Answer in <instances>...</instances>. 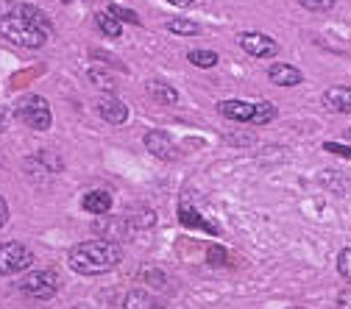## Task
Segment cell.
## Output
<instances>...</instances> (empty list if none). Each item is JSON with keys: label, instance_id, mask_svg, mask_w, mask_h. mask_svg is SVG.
I'll return each mask as SVG.
<instances>
[{"label": "cell", "instance_id": "36", "mask_svg": "<svg viewBox=\"0 0 351 309\" xmlns=\"http://www.w3.org/2000/svg\"><path fill=\"white\" fill-rule=\"evenodd\" d=\"M62 3H73V0H62Z\"/></svg>", "mask_w": 351, "mask_h": 309}, {"label": "cell", "instance_id": "7", "mask_svg": "<svg viewBox=\"0 0 351 309\" xmlns=\"http://www.w3.org/2000/svg\"><path fill=\"white\" fill-rule=\"evenodd\" d=\"M145 148H148V153L151 156H156V159H165V162H176L182 156V151L176 148V143L165 134V131H148L145 134Z\"/></svg>", "mask_w": 351, "mask_h": 309}, {"label": "cell", "instance_id": "31", "mask_svg": "<svg viewBox=\"0 0 351 309\" xmlns=\"http://www.w3.org/2000/svg\"><path fill=\"white\" fill-rule=\"evenodd\" d=\"M337 309H351V290H343L337 295Z\"/></svg>", "mask_w": 351, "mask_h": 309}, {"label": "cell", "instance_id": "1", "mask_svg": "<svg viewBox=\"0 0 351 309\" xmlns=\"http://www.w3.org/2000/svg\"><path fill=\"white\" fill-rule=\"evenodd\" d=\"M123 262V251H120V243H112V240H84V243H75L70 251H67V264L81 273V276H101V273H109L114 271L117 264Z\"/></svg>", "mask_w": 351, "mask_h": 309}, {"label": "cell", "instance_id": "10", "mask_svg": "<svg viewBox=\"0 0 351 309\" xmlns=\"http://www.w3.org/2000/svg\"><path fill=\"white\" fill-rule=\"evenodd\" d=\"M95 109H98V114H101L106 123H112V125H120V123H125V120H128V106H125L123 101H117L114 95L101 98Z\"/></svg>", "mask_w": 351, "mask_h": 309}, {"label": "cell", "instance_id": "19", "mask_svg": "<svg viewBox=\"0 0 351 309\" xmlns=\"http://www.w3.org/2000/svg\"><path fill=\"white\" fill-rule=\"evenodd\" d=\"M95 25H98V31H101L104 36H109V39H117V36L123 34V23L114 20L109 12H98V14H95Z\"/></svg>", "mask_w": 351, "mask_h": 309}, {"label": "cell", "instance_id": "15", "mask_svg": "<svg viewBox=\"0 0 351 309\" xmlns=\"http://www.w3.org/2000/svg\"><path fill=\"white\" fill-rule=\"evenodd\" d=\"M123 309H162V304L148 290H128L123 298Z\"/></svg>", "mask_w": 351, "mask_h": 309}, {"label": "cell", "instance_id": "12", "mask_svg": "<svg viewBox=\"0 0 351 309\" xmlns=\"http://www.w3.org/2000/svg\"><path fill=\"white\" fill-rule=\"evenodd\" d=\"M131 232H134V229H131L128 220H98V223H95V234L101 240H112V243H120Z\"/></svg>", "mask_w": 351, "mask_h": 309}, {"label": "cell", "instance_id": "29", "mask_svg": "<svg viewBox=\"0 0 351 309\" xmlns=\"http://www.w3.org/2000/svg\"><path fill=\"white\" fill-rule=\"evenodd\" d=\"M324 151L337 153V156H343V159H351V148H346V145H340V143H324Z\"/></svg>", "mask_w": 351, "mask_h": 309}, {"label": "cell", "instance_id": "5", "mask_svg": "<svg viewBox=\"0 0 351 309\" xmlns=\"http://www.w3.org/2000/svg\"><path fill=\"white\" fill-rule=\"evenodd\" d=\"M34 264V254L28 245L12 240V243H0V276H14L23 273Z\"/></svg>", "mask_w": 351, "mask_h": 309}, {"label": "cell", "instance_id": "32", "mask_svg": "<svg viewBox=\"0 0 351 309\" xmlns=\"http://www.w3.org/2000/svg\"><path fill=\"white\" fill-rule=\"evenodd\" d=\"M6 125H9V109L0 106V134H3V131H6Z\"/></svg>", "mask_w": 351, "mask_h": 309}, {"label": "cell", "instance_id": "20", "mask_svg": "<svg viewBox=\"0 0 351 309\" xmlns=\"http://www.w3.org/2000/svg\"><path fill=\"white\" fill-rule=\"evenodd\" d=\"M86 78H90L98 90H104V92H109V95H114V90H117V81L112 78V73H106V70H101V67H90L86 70Z\"/></svg>", "mask_w": 351, "mask_h": 309}, {"label": "cell", "instance_id": "6", "mask_svg": "<svg viewBox=\"0 0 351 309\" xmlns=\"http://www.w3.org/2000/svg\"><path fill=\"white\" fill-rule=\"evenodd\" d=\"M237 45H240L245 53L256 56V59H274V56L279 53V42H276L274 36H268V34H259V31H245V34H240V36H237Z\"/></svg>", "mask_w": 351, "mask_h": 309}, {"label": "cell", "instance_id": "22", "mask_svg": "<svg viewBox=\"0 0 351 309\" xmlns=\"http://www.w3.org/2000/svg\"><path fill=\"white\" fill-rule=\"evenodd\" d=\"M187 59H190V64H195L201 70H209V67L217 64V53L215 51H190Z\"/></svg>", "mask_w": 351, "mask_h": 309}, {"label": "cell", "instance_id": "21", "mask_svg": "<svg viewBox=\"0 0 351 309\" xmlns=\"http://www.w3.org/2000/svg\"><path fill=\"white\" fill-rule=\"evenodd\" d=\"M274 117H276V106H274L271 101L254 103V117H251V123H254V125H268Z\"/></svg>", "mask_w": 351, "mask_h": 309}, {"label": "cell", "instance_id": "11", "mask_svg": "<svg viewBox=\"0 0 351 309\" xmlns=\"http://www.w3.org/2000/svg\"><path fill=\"white\" fill-rule=\"evenodd\" d=\"M268 81L276 84V86H298V84L304 81V75H301L298 67L279 62V64H271V67H268Z\"/></svg>", "mask_w": 351, "mask_h": 309}, {"label": "cell", "instance_id": "8", "mask_svg": "<svg viewBox=\"0 0 351 309\" xmlns=\"http://www.w3.org/2000/svg\"><path fill=\"white\" fill-rule=\"evenodd\" d=\"M179 223L187 226V229H201V232H209V234H221V229H217L215 223H209V220L190 201H182L179 203Z\"/></svg>", "mask_w": 351, "mask_h": 309}, {"label": "cell", "instance_id": "3", "mask_svg": "<svg viewBox=\"0 0 351 309\" xmlns=\"http://www.w3.org/2000/svg\"><path fill=\"white\" fill-rule=\"evenodd\" d=\"M14 114L20 123H25L28 128L34 131H48L53 125V112H51V103L42 98V95H20L17 103H14Z\"/></svg>", "mask_w": 351, "mask_h": 309}, {"label": "cell", "instance_id": "26", "mask_svg": "<svg viewBox=\"0 0 351 309\" xmlns=\"http://www.w3.org/2000/svg\"><path fill=\"white\" fill-rule=\"evenodd\" d=\"M140 279H143V282H148V284H154V287H165V284H167L165 273H162L159 268H151V264H148V268H143Z\"/></svg>", "mask_w": 351, "mask_h": 309}, {"label": "cell", "instance_id": "14", "mask_svg": "<svg viewBox=\"0 0 351 309\" xmlns=\"http://www.w3.org/2000/svg\"><path fill=\"white\" fill-rule=\"evenodd\" d=\"M12 14H17V17H23L25 23H31L34 28H39V31H51L53 25H51V17L42 12V9H36V6H28V3H20V6H14L12 9Z\"/></svg>", "mask_w": 351, "mask_h": 309}, {"label": "cell", "instance_id": "4", "mask_svg": "<svg viewBox=\"0 0 351 309\" xmlns=\"http://www.w3.org/2000/svg\"><path fill=\"white\" fill-rule=\"evenodd\" d=\"M59 287H62V279L56 271H28L17 284V290L34 301H51L59 293Z\"/></svg>", "mask_w": 351, "mask_h": 309}, {"label": "cell", "instance_id": "16", "mask_svg": "<svg viewBox=\"0 0 351 309\" xmlns=\"http://www.w3.org/2000/svg\"><path fill=\"white\" fill-rule=\"evenodd\" d=\"M321 184L326 190H332L335 195H348L351 193V179L340 170H324L321 173Z\"/></svg>", "mask_w": 351, "mask_h": 309}, {"label": "cell", "instance_id": "9", "mask_svg": "<svg viewBox=\"0 0 351 309\" xmlns=\"http://www.w3.org/2000/svg\"><path fill=\"white\" fill-rule=\"evenodd\" d=\"M324 106L337 114H351V86H329L324 92Z\"/></svg>", "mask_w": 351, "mask_h": 309}, {"label": "cell", "instance_id": "23", "mask_svg": "<svg viewBox=\"0 0 351 309\" xmlns=\"http://www.w3.org/2000/svg\"><path fill=\"white\" fill-rule=\"evenodd\" d=\"M167 31L182 34V36H195V34H201V25L193 23V20H170L167 23Z\"/></svg>", "mask_w": 351, "mask_h": 309}, {"label": "cell", "instance_id": "28", "mask_svg": "<svg viewBox=\"0 0 351 309\" xmlns=\"http://www.w3.org/2000/svg\"><path fill=\"white\" fill-rule=\"evenodd\" d=\"M301 6L306 12H332L335 9V0H301Z\"/></svg>", "mask_w": 351, "mask_h": 309}, {"label": "cell", "instance_id": "24", "mask_svg": "<svg viewBox=\"0 0 351 309\" xmlns=\"http://www.w3.org/2000/svg\"><path fill=\"white\" fill-rule=\"evenodd\" d=\"M109 14L114 17V20H120V23H134V25H140V14L137 12H131V9H123V6H109Z\"/></svg>", "mask_w": 351, "mask_h": 309}, {"label": "cell", "instance_id": "25", "mask_svg": "<svg viewBox=\"0 0 351 309\" xmlns=\"http://www.w3.org/2000/svg\"><path fill=\"white\" fill-rule=\"evenodd\" d=\"M226 259H229V254H226L223 245H209V251H206V262L212 264V268H221V264H226Z\"/></svg>", "mask_w": 351, "mask_h": 309}, {"label": "cell", "instance_id": "34", "mask_svg": "<svg viewBox=\"0 0 351 309\" xmlns=\"http://www.w3.org/2000/svg\"><path fill=\"white\" fill-rule=\"evenodd\" d=\"M12 9V0H0V14H6Z\"/></svg>", "mask_w": 351, "mask_h": 309}, {"label": "cell", "instance_id": "18", "mask_svg": "<svg viewBox=\"0 0 351 309\" xmlns=\"http://www.w3.org/2000/svg\"><path fill=\"white\" fill-rule=\"evenodd\" d=\"M145 86H148V92H151V98L156 103H165V106L179 103V92H176L170 84H165V81H148Z\"/></svg>", "mask_w": 351, "mask_h": 309}, {"label": "cell", "instance_id": "33", "mask_svg": "<svg viewBox=\"0 0 351 309\" xmlns=\"http://www.w3.org/2000/svg\"><path fill=\"white\" fill-rule=\"evenodd\" d=\"M170 6H193V0H167Z\"/></svg>", "mask_w": 351, "mask_h": 309}, {"label": "cell", "instance_id": "2", "mask_svg": "<svg viewBox=\"0 0 351 309\" xmlns=\"http://www.w3.org/2000/svg\"><path fill=\"white\" fill-rule=\"evenodd\" d=\"M0 36L9 39L12 45L28 48V51L45 48V42H48V34H45V31L34 28L31 23H25V20L17 17V14H3V17H0Z\"/></svg>", "mask_w": 351, "mask_h": 309}, {"label": "cell", "instance_id": "30", "mask_svg": "<svg viewBox=\"0 0 351 309\" xmlns=\"http://www.w3.org/2000/svg\"><path fill=\"white\" fill-rule=\"evenodd\" d=\"M9 223V203H6V198L0 195V229H3Z\"/></svg>", "mask_w": 351, "mask_h": 309}, {"label": "cell", "instance_id": "17", "mask_svg": "<svg viewBox=\"0 0 351 309\" xmlns=\"http://www.w3.org/2000/svg\"><path fill=\"white\" fill-rule=\"evenodd\" d=\"M81 206H84L86 212H93V214H106V212L112 209V195H109L106 190H93V193L84 195Z\"/></svg>", "mask_w": 351, "mask_h": 309}, {"label": "cell", "instance_id": "27", "mask_svg": "<svg viewBox=\"0 0 351 309\" xmlns=\"http://www.w3.org/2000/svg\"><path fill=\"white\" fill-rule=\"evenodd\" d=\"M337 271H340V276L346 282H351V248H343L337 254Z\"/></svg>", "mask_w": 351, "mask_h": 309}, {"label": "cell", "instance_id": "35", "mask_svg": "<svg viewBox=\"0 0 351 309\" xmlns=\"http://www.w3.org/2000/svg\"><path fill=\"white\" fill-rule=\"evenodd\" d=\"M290 309H306V306H290Z\"/></svg>", "mask_w": 351, "mask_h": 309}, {"label": "cell", "instance_id": "13", "mask_svg": "<svg viewBox=\"0 0 351 309\" xmlns=\"http://www.w3.org/2000/svg\"><path fill=\"white\" fill-rule=\"evenodd\" d=\"M217 112L223 117L234 120V123H251L254 117V103H245V101H221L217 103Z\"/></svg>", "mask_w": 351, "mask_h": 309}]
</instances>
